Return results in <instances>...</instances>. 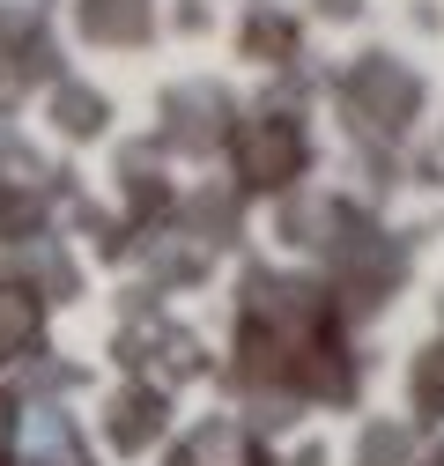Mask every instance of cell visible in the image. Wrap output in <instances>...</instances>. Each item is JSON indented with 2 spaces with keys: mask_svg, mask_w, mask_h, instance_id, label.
<instances>
[{
  "mask_svg": "<svg viewBox=\"0 0 444 466\" xmlns=\"http://www.w3.org/2000/svg\"><path fill=\"white\" fill-rule=\"evenodd\" d=\"M8 459H15V400L0 392V466H8Z\"/></svg>",
  "mask_w": 444,
  "mask_h": 466,
  "instance_id": "cell-3",
  "label": "cell"
},
{
  "mask_svg": "<svg viewBox=\"0 0 444 466\" xmlns=\"http://www.w3.org/2000/svg\"><path fill=\"white\" fill-rule=\"evenodd\" d=\"M30 304L23 297H0V356H15V348H23V333H30Z\"/></svg>",
  "mask_w": 444,
  "mask_h": 466,
  "instance_id": "cell-2",
  "label": "cell"
},
{
  "mask_svg": "<svg viewBox=\"0 0 444 466\" xmlns=\"http://www.w3.org/2000/svg\"><path fill=\"white\" fill-rule=\"evenodd\" d=\"M171 466H267V459H259V451H245V437H237V430H215V422H207V430H193V437H186V451H178Z\"/></svg>",
  "mask_w": 444,
  "mask_h": 466,
  "instance_id": "cell-1",
  "label": "cell"
}]
</instances>
